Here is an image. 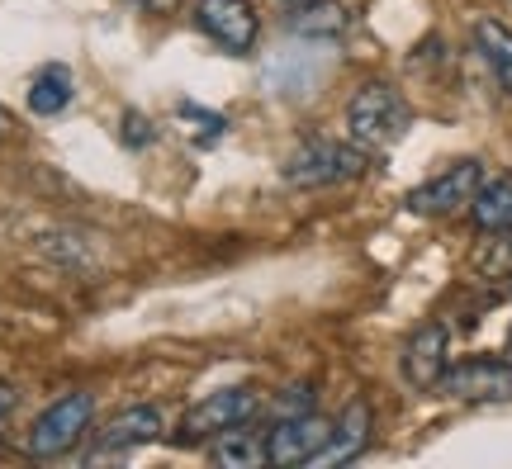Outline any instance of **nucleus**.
Instances as JSON below:
<instances>
[{"mask_svg": "<svg viewBox=\"0 0 512 469\" xmlns=\"http://www.w3.org/2000/svg\"><path fill=\"white\" fill-rule=\"evenodd\" d=\"M408 124H413V109H408L399 86H389V81H366L361 91L351 95L347 138L356 147L384 152V147H394L403 133H408Z\"/></svg>", "mask_w": 512, "mask_h": 469, "instance_id": "f257e3e1", "label": "nucleus"}, {"mask_svg": "<svg viewBox=\"0 0 512 469\" xmlns=\"http://www.w3.org/2000/svg\"><path fill=\"white\" fill-rule=\"evenodd\" d=\"M366 166H370V152L356 147L351 138L347 143H337V138H304L285 157L280 181L294 185V190H323V185H342L366 176Z\"/></svg>", "mask_w": 512, "mask_h": 469, "instance_id": "f03ea898", "label": "nucleus"}, {"mask_svg": "<svg viewBox=\"0 0 512 469\" xmlns=\"http://www.w3.org/2000/svg\"><path fill=\"white\" fill-rule=\"evenodd\" d=\"M91 417H95V394H86V389L62 394L57 403H48V408L34 417V427L24 436V451L34 455V460H57V455H67L81 436L91 432Z\"/></svg>", "mask_w": 512, "mask_h": 469, "instance_id": "7ed1b4c3", "label": "nucleus"}, {"mask_svg": "<svg viewBox=\"0 0 512 469\" xmlns=\"http://www.w3.org/2000/svg\"><path fill=\"white\" fill-rule=\"evenodd\" d=\"M256 413H261V398H256V389H247V384H238V389H219V394H204L195 408H185L181 413L176 432H171V446H200V441L228 432V427L252 422Z\"/></svg>", "mask_w": 512, "mask_h": 469, "instance_id": "20e7f679", "label": "nucleus"}, {"mask_svg": "<svg viewBox=\"0 0 512 469\" xmlns=\"http://www.w3.org/2000/svg\"><path fill=\"white\" fill-rule=\"evenodd\" d=\"M437 389L456 403H512V361L475 356V361L446 365Z\"/></svg>", "mask_w": 512, "mask_h": 469, "instance_id": "39448f33", "label": "nucleus"}, {"mask_svg": "<svg viewBox=\"0 0 512 469\" xmlns=\"http://www.w3.org/2000/svg\"><path fill=\"white\" fill-rule=\"evenodd\" d=\"M195 24H200L204 38H214L219 48H228V53H238V57L252 53L256 34H261L256 10L247 0H195Z\"/></svg>", "mask_w": 512, "mask_h": 469, "instance_id": "423d86ee", "label": "nucleus"}, {"mask_svg": "<svg viewBox=\"0 0 512 469\" xmlns=\"http://www.w3.org/2000/svg\"><path fill=\"white\" fill-rule=\"evenodd\" d=\"M332 422L318 413H294V417H280L271 432H266V460L275 469H290V465H309L313 455L323 451L328 441Z\"/></svg>", "mask_w": 512, "mask_h": 469, "instance_id": "0eeeda50", "label": "nucleus"}, {"mask_svg": "<svg viewBox=\"0 0 512 469\" xmlns=\"http://www.w3.org/2000/svg\"><path fill=\"white\" fill-rule=\"evenodd\" d=\"M479 181H484L479 162H456V166H446L441 176L422 181L418 190H408V199H403V204H408L413 214H427V218L456 214L460 204H470V199H475Z\"/></svg>", "mask_w": 512, "mask_h": 469, "instance_id": "6e6552de", "label": "nucleus"}, {"mask_svg": "<svg viewBox=\"0 0 512 469\" xmlns=\"http://www.w3.org/2000/svg\"><path fill=\"white\" fill-rule=\"evenodd\" d=\"M446 356H451V332L441 323H422L408 342H403L399 370L413 389H437V379L446 375Z\"/></svg>", "mask_w": 512, "mask_h": 469, "instance_id": "1a4fd4ad", "label": "nucleus"}, {"mask_svg": "<svg viewBox=\"0 0 512 469\" xmlns=\"http://www.w3.org/2000/svg\"><path fill=\"white\" fill-rule=\"evenodd\" d=\"M370 432H375V413H370L366 398H356V403H347V408H342V417L332 422L328 441H323V451L313 455L309 465H313V469L351 465V460H356V455L370 446Z\"/></svg>", "mask_w": 512, "mask_h": 469, "instance_id": "9d476101", "label": "nucleus"}, {"mask_svg": "<svg viewBox=\"0 0 512 469\" xmlns=\"http://www.w3.org/2000/svg\"><path fill=\"white\" fill-rule=\"evenodd\" d=\"M162 436V413L157 408H124L114 413L100 432H95V451L100 455H119V451H138V446H152Z\"/></svg>", "mask_w": 512, "mask_h": 469, "instance_id": "9b49d317", "label": "nucleus"}, {"mask_svg": "<svg viewBox=\"0 0 512 469\" xmlns=\"http://www.w3.org/2000/svg\"><path fill=\"white\" fill-rule=\"evenodd\" d=\"M351 15L337 5V0H299L290 10V34L299 38H318V43H328V38H342L347 34Z\"/></svg>", "mask_w": 512, "mask_h": 469, "instance_id": "f8f14e48", "label": "nucleus"}, {"mask_svg": "<svg viewBox=\"0 0 512 469\" xmlns=\"http://www.w3.org/2000/svg\"><path fill=\"white\" fill-rule=\"evenodd\" d=\"M209 460L223 465V469H261V465H271V460H266V436L247 432V422L219 432V441L209 446Z\"/></svg>", "mask_w": 512, "mask_h": 469, "instance_id": "ddd939ff", "label": "nucleus"}, {"mask_svg": "<svg viewBox=\"0 0 512 469\" xmlns=\"http://www.w3.org/2000/svg\"><path fill=\"white\" fill-rule=\"evenodd\" d=\"M470 214L484 233H508L512 228V176H489L479 181L475 199H470Z\"/></svg>", "mask_w": 512, "mask_h": 469, "instance_id": "4468645a", "label": "nucleus"}, {"mask_svg": "<svg viewBox=\"0 0 512 469\" xmlns=\"http://www.w3.org/2000/svg\"><path fill=\"white\" fill-rule=\"evenodd\" d=\"M72 95H76V81H72V72H67L62 62H48V67L29 81V109H34L38 119L62 114V109L72 105Z\"/></svg>", "mask_w": 512, "mask_h": 469, "instance_id": "2eb2a0df", "label": "nucleus"}, {"mask_svg": "<svg viewBox=\"0 0 512 469\" xmlns=\"http://www.w3.org/2000/svg\"><path fill=\"white\" fill-rule=\"evenodd\" d=\"M475 48L489 62V72L498 76V86L512 95V29L498 19H479L475 24Z\"/></svg>", "mask_w": 512, "mask_h": 469, "instance_id": "dca6fc26", "label": "nucleus"}, {"mask_svg": "<svg viewBox=\"0 0 512 469\" xmlns=\"http://www.w3.org/2000/svg\"><path fill=\"white\" fill-rule=\"evenodd\" d=\"M152 138H157L152 119H147V114H138V109H124V147H147Z\"/></svg>", "mask_w": 512, "mask_h": 469, "instance_id": "f3484780", "label": "nucleus"}, {"mask_svg": "<svg viewBox=\"0 0 512 469\" xmlns=\"http://www.w3.org/2000/svg\"><path fill=\"white\" fill-rule=\"evenodd\" d=\"M294 413H313V389L309 384H294L280 394V417H294Z\"/></svg>", "mask_w": 512, "mask_h": 469, "instance_id": "a211bd4d", "label": "nucleus"}, {"mask_svg": "<svg viewBox=\"0 0 512 469\" xmlns=\"http://www.w3.org/2000/svg\"><path fill=\"white\" fill-rule=\"evenodd\" d=\"M133 5H138L143 15H171V10H176V0H133Z\"/></svg>", "mask_w": 512, "mask_h": 469, "instance_id": "6ab92c4d", "label": "nucleus"}, {"mask_svg": "<svg viewBox=\"0 0 512 469\" xmlns=\"http://www.w3.org/2000/svg\"><path fill=\"white\" fill-rule=\"evenodd\" d=\"M15 403H19V389H15V384H5V379H0V417H5V413H15Z\"/></svg>", "mask_w": 512, "mask_h": 469, "instance_id": "aec40b11", "label": "nucleus"}, {"mask_svg": "<svg viewBox=\"0 0 512 469\" xmlns=\"http://www.w3.org/2000/svg\"><path fill=\"white\" fill-rule=\"evenodd\" d=\"M294 5H299V0H294Z\"/></svg>", "mask_w": 512, "mask_h": 469, "instance_id": "412c9836", "label": "nucleus"}, {"mask_svg": "<svg viewBox=\"0 0 512 469\" xmlns=\"http://www.w3.org/2000/svg\"><path fill=\"white\" fill-rule=\"evenodd\" d=\"M0 128H5V124H0Z\"/></svg>", "mask_w": 512, "mask_h": 469, "instance_id": "4be33fe9", "label": "nucleus"}]
</instances>
